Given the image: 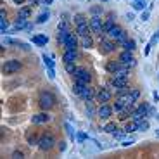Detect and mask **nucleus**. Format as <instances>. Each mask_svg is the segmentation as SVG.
Segmentation results:
<instances>
[{"label": "nucleus", "instance_id": "f257e3e1", "mask_svg": "<svg viewBox=\"0 0 159 159\" xmlns=\"http://www.w3.org/2000/svg\"><path fill=\"white\" fill-rule=\"evenodd\" d=\"M118 48V43L114 42V40H111V38L107 37H101V43H99V50H101V54H104V55H107V54L114 52Z\"/></svg>", "mask_w": 159, "mask_h": 159}, {"label": "nucleus", "instance_id": "f03ea898", "mask_svg": "<svg viewBox=\"0 0 159 159\" xmlns=\"http://www.w3.org/2000/svg\"><path fill=\"white\" fill-rule=\"evenodd\" d=\"M38 104H40V107H42L43 111H48V109H52V107L55 106V97H54V94H50V92H43L42 95H40Z\"/></svg>", "mask_w": 159, "mask_h": 159}, {"label": "nucleus", "instance_id": "7ed1b4c3", "mask_svg": "<svg viewBox=\"0 0 159 159\" xmlns=\"http://www.w3.org/2000/svg\"><path fill=\"white\" fill-rule=\"evenodd\" d=\"M54 145H55V138H54V135L50 132L43 133L42 137H40V140H38V147L42 149V150H50Z\"/></svg>", "mask_w": 159, "mask_h": 159}, {"label": "nucleus", "instance_id": "20e7f679", "mask_svg": "<svg viewBox=\"0 0 159 159\" xmlns=\"http://www.w3.org/2000/svg\"><path fill=\"white\" fill-rule=\"evenodd\" d=\"M90 28H92V33H95L99 37H106V33H104V23H102L101 16H92Z\"/></svg>", "mask_w": 159, "mask_h": 159}, {"label": "nucleus", "instance_id": "39448f33", "mask_svg": "<svg viewBox=\"0 0 159 159\" xmlns=\"http://www.w3.org/2000/svg\"><path fill=\"white\" fill-rule=\"evenodd\" d=\"M74 76V81H80V83H85V85H88L92 81V74L87 71L85 68H76V71L73 73Z\"/></svg>", "mask_w": 159, "mask_h": 159}, {"label": "nucleus", "instance_id": "423d86ee", "mask_svg": "<svg viewBox=\"0 0 159 159\" xmlns=\"http://www.w3.org/2000/svg\"><path fill=\"white\" fill-rule=\"evenodd\" d=\"M19 69H21V62L16 61V59H11V61L4 62V66H2V73L4 74H12V73H17Z\"/></svg>", "mask_w": 159, "mask_h": 159}, {"label": "nucleus", "instance_id": "0eeeda50", "mask_svg": "<svg viewBox=\"0 0 159 159\" xmlns=\"http://www.w3.org/2000/svg\"><path fill=\"white\" fill-rule=\"evenodd\" d=\"M118 61H119L123 66H128V68H133V66L137 64V61L133 59V52H132V50H123V52L119 54V59H118Z\"/></svg>", "mask_w": 159, "mask_h": 159}, {"label": "nucleus", "instance_id": "6e6552de", "mask_svg": "<svg viewBox=\"0 0 159 159\" xmlns=\"http://www.w3.org/2000/svg\"><path fill=\"white\" fill-rule=\"evenodd\" d=\"M112 112H114L112 106H109V104H101L99 109H97V116L101 118V119H109Z\"/></svg>", "mask_w": 159, "mask_h": 159}, {"label": "nucleus", "instance_id": "1a4fd4ad", "mask_svg": "<svg viewBox=\"0 0 159 159\" xmlns=\"http://www.w3.org/2000/svg\"><path fill=\"white\" fill-rule=\"evenodd\" d=\"M64 50H78V35L76 33L69 31L66 45H64Z\"/></svg>", "mask_w": 159, "mask_h": 159}, {"label": "nucleus", "instance_id": "9d476101", "mask_svg": "<svg viewBox=\"0 0 159 159\" xmlns=\"http://www.w3.org/2000/svg\"><path fill=\"white\" fill-rule=\"evenodd\" d=\"M112 97V92L111 88H99V92H97V102H101V104H107V102L111 101Z\"/></svg>", "mask_w": 159, "mask_h": 159}, {"label": "nucleus", "instance_id": "9b49d317", "mask_svg": "<svg viewBox=\"0 0 159 159\" xmlns=\"http://www.w3.org/2000/svg\"><path fill=\"white\" fill-rule=\"evenodd\" d=\"M109 87H114L116 90H121V88H126L128 87V78H116V76H112L111 83Z\"/></svg>", "mask_w": 159, "mask_h": 159}, {"label": "nucleus", "instance_id": "f8f14e48", "mask_svg": "<svg viewBox=\"0 0 159 159\" xmlns=\"http://www.w3.org/2000/svg\"><path fill=\"white\" fill-rule=\"evenodd\" d=\"M123 33H125V30H123L121 26H119V24H114V26L111 28V30H109V31H107V37L111 38V40H114V42H116L118 38L121 37Z\"/></svg>", "mask_w": 159, "mask_h": 159}, {"label": "nucleus", "instance_id": "ddd939ff", "mask_svg": "<svg viewBox=\"0 0 159 159\" xmlns=\"http://www.w3.org/2000/svg\"><path fill=\"white\" fill-rule=\"evenodd\" d=\"M80 97L83 99V101H94V97H95V92H94V88L88 85H85L83 88H81V92H80Z\"/></svg>", "mask_w": 159, "mask_h": 159}, {"label": "nucleus", "instance_id": "4468645a", "mask_svg": "<svg viewBox=\"0 0 159 159\" xmlns=\"http://www.w3.org/2000/svg\"><path fill=\"white\" fill-rule=\"evenodd\" d=\"M47 121H50V116L47 114V111L38 112V114L31 116V123H33V125H42V123H47Z\"/></svg>", "mask_w": 159, "mask_h": 159}, {"label": "nucleus", "instance_id": "2eb2a0df", "mask_svg": "<svg viewBox=\"0 0 159 159\" xmlns=\"http://www.w3.org/2000/svg\"><path fill=\"white\" fill-rule=\"evenodd\" d=\"M76 35H78L80 38L81 37H88V35H92V28H90V24H78L76 26Z\"/></svg>", "mask_w": 159, "mask_h": 159}, {"label": "nucleus", "instance_id": "dca6fc26", "mask_svg": "<svg viewBox=\"0 0 159 159\" xmlns=\"http://www.w3.org/2000/svg\"><path fill=\"white\" fill-rule=\"evenodd\" d=\"M76 59H78V50H64L62 54L64 62H76Z\"/></svg>", "mask_w": 159, "mask_h": 159}, {"label": "nucleus", "instance_id": "f3484780", "mask_svg": "<svg viewBox=\"0 0 159 159\" xmlns=\"http://www.w3.org/2000/svg\"><path fill=\"white\" fill-rule=\"evenodd\" d=\"M31 42L38 47H45L48 43V37L47 35H35V37H31Z\"/></svg>", "mask_w": 159, "mask_h": 159}, {"label": "nucleus", "instance_id": "a211bd4d", "mask_svg": "<svg viewBox=\"0 0 159 159\" xmlns=\"http://www.w3.org/2000/svg\"><path fill=\"white\" fill-rule=\"evenodd\" d=\"M119 68H121V62H119V61H107L106 62V71L109 74H114Z\"/></svg>", "mask_w": 159, "mask_h": 159}, {"label": "nucleus", "instance_id": "6ab92c4d", "mask_svg": "<svg viewBox=\"0 0 159 159\" xmlns=\"http://www.w3.org/2000/svg\"><path fill=\"white\" fill-rule=\"evenodd\" d=\"M4 45H17V47L24 48V50H30V47H28L26 43L19 42V40H14V38H9V37H5V38H4Z\"/></svg>", "mask_w": 159, "mask_h": 159}, {"label": "nucleus", "instance_id": "aec40b11", "mask_svg": "<svg viewBox=\"0 0 159 159\" xmlns=\"http://www.w3.org/2000/svg\"><path fill=\"white\" fill-rule=\"evenodd\" d=\"M31 11H33V5L30 4V5H23L19 11H17V16L19 17H24V19H28V17L31 16Z\"/></svg>", "mask_w": 159, "mask_h": 159}, {"label": "nucleus", "instance_id": "412c9836", "mask_svg": "<svg viewBox=\"0 0 159 159\" xmlns=\"http://www.w3.org/2000/svg\"><path fill=\"white\" fill-rule=\"evenodd\" d=\"M69 30H62V28H57V42L61 45H66V40H68Z\"/></svg>", "mask_w": 159, "mask_h": 159}, {"label": "nucleus", "instance_id": "4be33fe9", "mask_svg": "<svg viewBox=\"0 0 159 159\" xmlns=\"http://www.w3.org/2000/svg\"><path fill=\"white\" fill-rule=\"evenodd\" d=\"M147 2L145 0H133V11H137V12H142V11H145L147 9Z\"/></svg>", "mask_w": 159, "mask_h": 159}, {"label": "nucleus", "instance_id": "5701e85b", "mask_svg": "<svg viewBox=\"0 0 159 159\" xmlns=\"http://www.w3.org/2000/svg\"><path fill=\"white\" fill-rule=\"evenodd\" d=\"M114 19H116V16H114V14L111 12V14L107 16V21L104 23V33H106V35H107V31H109V30H111V28L116 24V23H114Z\"/></svg>", "mask_w": 159, "mask_h": 159}, {"label": "nucleus", "instance_id": "b1692460", "mask_svg": "<svg viewBox=\"0 0 159 159\" xmlns=\"http://www.w3.org/2000/svg\"><path fill=\"white\" fill-rule=\"evenodd\" d=\"M114 76H116V78H128V76H130V68H128V66H123V64H121V68H119L116 73H114Z\"/></svg>", "mask_w": 159, "mask_h": 159}, {"label": "nucleus", "instance_id": "393cba45", "mask_svg": "<svg viewBox=\"0 0 159 159\" xmlns=\"http://www.w3.org/2000/svg\"><path fill=\"white\" fill-rule=\"evenodd\" d=\"M24 28H26V19L17 16V21H16V24L12 26V31H21V30H24Z\"/></svg>", "mask_w": 159, "mask_h": 159}, {"label": "nucleus", "instance_id": "a878e982", "mask_svg": "<svg viewBox=\"0 0 159 159\" xmlns=\"http://www.w3.org/2000/svg\"><path fill=\"white\" fill-rule=\"evenodd\" d=\"M125 130H126V133H135L138 130V123L135 121V119H130V121L125 125Z\"/></svg>", "mask_w": 159, "mask_h": 159}, {"label": "nucleus", "instance_id": "bb28decb", "mask_svg": "<svg viewBox=\"0 0 159 159\" xmlns=\"http://www.w3.org/2000/svg\"><path fill=\"white\" fill-rule=\"evenodd\" d=\"M81 47L83 48H92L94 47V38H92V35H88V37H81Z\"/></svg>", "mask_w": 159, "mask_h": 159}, {"label": "nucleus", "instance_id": "cd10ccee", "mask_svg": "<svg viewBox=\"0 0 159 159\" xmlns=\"http://www.w3.org/2000/svg\"><path fill=\"white\" fill-rule=\"evenodd\" d=\"M135 45H137V43H135V40H132V38H128L126 42L123 43L121 47H123V50H135Z\"/></svg>", "mask_w": 159, "mask_h": 159}, {"label": "nucleus", "instance_id": "c85d7f7f", "mask_svg": "<svg viewBox=\"0 0 159 159\" xmlns=\"http://www.w3.org/2000/svg\"><path fill=\"white\" fill-rule=\"evenodd\" d=\"M97 114L95 107H94V104H92V101H87V116L88 118H94Z\"/></svg>", "mask_w": 159, "mask_h": 159}, {"label": "nucleus", "instance_id": "c756f323", "mask_svg": "<svg viewBox=\"0 0 159 159\" xmlns=\"http://www.w3.org/2000/svg\"><path fill=\"white\" fill-rule=\"evenodd\" d=\"M64 128H66V133H68V137L74 140V138H76V135H74V128L71 126V123L66 121V123H64Z\"/></svg>", "mask_w": 159, "mask_h": 159}, {"label": "nucleus", "instance_id": "7c9ffc66", "mask_svg": "<svg viewBox=\"0 0 159 159\" xmlns=\"http://www.w3.org/2000/svg\"><path fill=\"white\" fill-rule=\"evenodd\" d=\"M48 17H50V12L45 11V12H42V14L38 16L37 23H38V24H43V23H47V21H48Z\"/></svg>", "mask_w": 159, "mask_h": 159}, {"label": "nucleus", "instance_id": "2f4dec72", "mask_svg": "<svg viewBox=\"0 0 159 159\" xmlns=\"http://www.w3.org/2000/svg\"><path fill=\"white\" fill-rule=\"evenodd\" d=\"M73 21L76 23V26H78V24H85V23H87V16H85V14H76V16L73 17Z\"/></svg>", "mask_w": 159, "mask_h": 159}, {"label": "nucleus", "instance_id": "473e14b6", "mask_svg": "<svg viewBox=\"0 0 159 159\" xmlns=\"http://www.w3.org/2000/svg\"><path fill=\"white\" fill-rule=\"evenodd\" d=\"M102 130H104L106 133H111V135H112V133H114V132L118 130V126H116V123H107V125H106L104 128H102Z\"/></svg>", "mask_w": 159, "mask_h": 159}, {"label": "nucleus", "instance_id": "72a5a7b5", "mask_svg": "<svg viewBox=\"0 0 159 159\" xmlns=\"http://www.w3.org/2000/svg\"><path fill=\"white\" fill-rule=\"evenodd\" d=\"M38 140H40V137H37V135H28L26 137V142H28V145H38Z\"/></svg>", "mask_w": 159, "mask_h": 159}, {"label": "nucleus", "instance_id": "f704fd0d", "mask_svg": "<svg viewBox=\"0 0 159 159\" xmlns=\"http://www.w3.org/2000/svg\"><path fill=\"white\" fill-rule=\"evenodd\" d=\"M125 135H128L125 128H123V130H116V132L112 133V137L116 138V140H123V138H125Z\"/></svg>", "mask_w": 159, "mask_h": 159}, {"label": "nucleus", "instance_id": "c9c22d12", "mask_svg": "<svg viewBox=\"0 0 159 159\" xmlns=\"http://www.w3.org/2000/svg\"><path fill=\"white\" fill-rule=\"evenodd\" d=\"M112 109H114V112H121L123 109H125V104H123V102L119 101V99H116V102H114Z\"/></svg>", "mask_w": 159, "mask_h": 159}, {"label": "nucleus", "instance_id": "e433bc0d", "mask_svg": "<svg viewBox=\"0 0 159 159\" xmlns=\"http://www.w3.org/2000/svg\"><path fill=\"white\" fill-rule=\"evenodd\" d=\"M7 28H9L7 19L5 17H0V33H7Z\"/></svg>", "mask_w": 159, "mask_h": 159}, {"label": "nucleus", "instance_id": "4c0bfd02", "mask_svg": "<svg viewBox=\"0 0 159 159\" xmlns=\"http://www.w3.org/2000/svg\"><path fill=\"white\" fill-rule=\"evenodd\" d=\"M42 59H43V62H45V66H47V68H55V62H54L52 59L48 57V55H45V54H43Z\"/></svg>", "mask_w": 159, "mask_h": 159}, {"label": "nucleus", "instance_id": "58836bf2", "mask_svg": "<svg viewBox=\"0 0 159 159\" xmlns=\"http://www.w3.org/2000/svg\"><path fill=\"white\" fill-rule=\"evenodd\" d=\"M138 130L140 132H145V130H149V121L143 118L142 121H138Z\"/></svg>", "mask_w": 159, "mask_h": 159}, {"label": "nucleus", "instance_id": "ea45409f", "mask_svg": "<svg viewBox=\"0 0 159 159\" xmlns=\"http://www.w3.org/2000/svg\"><path fill=\"white\" fill-rule=\"evenodd\" d=\"M64 68H66V71H68L69 74H73L74 71H76V66H74V62H64Z\"/></svg>", "mask_w": 159, "mask_h": 159}, {"label": "nucleus", "instance_id": "a19ab883", "mask_svg": "<svg viewBox=\"0 0 159 159\" xmlns=\"http://www.w3.org/2000/svg\"><path fill=\"white\" fill-rule=\"evenodd\" d=\"M76 140H78L80 143H83L85 140H88V135L83 133V132H80V133H76Z\"/></svg>", "mask_w": 159, "mask_h": 159}, {"label": "nucleus", "instance_id": "79ce46f5", "mask_svg": "<svg viewBox=\"0 0 159 159\" xmlns=\"http://www.w3.org/2000/svg\"><path fill=\"white\" fill-rule=\"evenodd\" d=\"M90 12H92V16H101V14H102V7L101 5H94L90 9Z\"/></svg>", "mask_w": 159, "mask_h": 159}, {"label": "nucleus", "instance_id": "37998d69", "mask_svg": "<svg viewBox=\"0 0 159 159\" xmlns=\"http://www.w3.org/2000/svg\"><path fill=\"white\" fill-rule=\"evenodd\" d=\"M133 143H135L133 138H123V140H121V147H130V145H133Z\"/></svg>", "mask_w": 159, "mask_h": 159}, {"label": "nucleus", "instance_id": "c03bdc74", "mask_svg": "<svg viewBox=\"0 0 159 159\" xmlns=\"http://www.w3.org/2000/svg\"><path fill=\"white\" fill-rule=\"evenodd\" d=\"M126 40H128V35H126V31H125V33H123V35H121V37H119V38H118V40H116V43H118V47H121L123 43L126 42Z\"/></svg>", "mask_w": 159, "mask_h": 159}, {"label": "nucleus", "instance_id": "a18cd8bd", "mask_svg": "<svg viewBox=\"0 0 159 159\" xmlns=\"http://www.w3.org/2000/svg\"><path fill=\"white\" fill-rule=\"evenodd\" d=\"M149 16H150V12H149V9H145V11H142V14H140V19H142V21H149Z\"/></svg>", "mask_w": 159, "mask_h": 159}, {"label": "nucleus", "instance_id": "49530a36", "mask_svg": "<svg viewBox=\"0 0 159 159\" xmlns=\"http://www.w3.org/2000/svg\"><path fill=\"white\" fill-rule=\"evenodd\" d=\"M12 157L14 159H23L24 157V152H23V150H14V152H12Z\"/></svg>", "mask_w": 159, "mask_h": 159}, {"label": "nucleus", "instance_id": "de8ad7c7", "mask_svg": "<svg viewBox=\"0 0 159 159\" xmlns=\"http://www.w3.org/2000/svg\"><path fill=\"white\" fill-rule=\"evenodd\" d=\"M47 74H48V78L50 80L55 78V71H54V68H47Z\"/></svg>", "mask_w": 159, "mask_h": 159}, {"label": "nucleus", "instance_id": "09e8293b", "mask_svg": "<svg viewBox=\"0 0 159 159\" xmlns=\"http://www.w3.org/2000/svg\"><path fill=\"white\" fill-rule=\"evenodd\" d=\"M133 94V97H135V99H138V97H140V90H137V88H133V90H130Z\"/></svg>", "mask_w": 159, "mask_h": 159}, {"label": "nucleus", "instance_id": "8fccbe9b", "mask_svg": "<svg viewBox=\"0 0 159 159\" xmlns=\"http://www.w3.org/2000/svg\"><path fill=\"white\" fill-rule=\"evenodd\" d=\"M150 47H152L150 43H147V45H145V50H143V54H145V55H149V52H150Z\"/></svg>", "mask_w": 159, "mask_h": 159}, {"label": "nucleus", "instance_id": "3c124183", "mask_svg": "<svg viewBox=\"0 0 159 159\" xmlns=\"http://www.w3.org/2000/svg\"><path fill=\"white\" fill-rule=\"evenodd\" d=\"M26 31H33V23H26V28H24Z\"/></svg>", "mask_w": 159, "mask_h": 159}, {"label": "nucleus", "instance_id": "603ef678", "mask_svg": "<svg viewBox=\"0 0 159 159\" xmlns=\"http://www.w3.org/2000/svg\"><path fill=\"white\" fill-rule=\"evenodd\" d=\"M147 116H156V109H152V107H149V112Z\"/></svg>", "mask_w": 159, "mask_h": 159}, {"label": "nucleus", "instance_id": "864d4df0", "mask_svg": "<svg viewBox=\"0 0 159 159\" xmlns=\"http://www.w3.org/2000/svg\"><path fill=\"white\" fill-rule=\"evenodd\" d=\"M126 19H128V21H133V19H135L133 12H128V14H126Z\"/></svg>", "mask_w": 159, "mask_h": 159}, {"label": "nucleus", "instance_id": "5fc2aeb1", "mask_svg": "<svg viewBox=\"0 0 159 159\" xmlns=\"http://www.w3.org/2000/svg\"><path fill=\"white\" fill-rule=\"evenodd\" d=\"M12 2H14V4H17V5H23V4H24L26 0H12Z\"/></svg>", "mask_w": 159, "mask_h": 159}, {"label": "nucleus", "instance_id": "6e6d98bb", "mask_svg": "<svg viewBox=\"0 0 159 159\" xmlns=\"http://www.w3.org/2000/svg\"><path fill=\"white\" fill-rule=\"evenodd\" d=\"M59 149H61V152H64V150H66V143H64V142H61V145H59Z\"/></svg>", "mask_w": 159, "mask_h": 159}, {"label": "nucleus", "instance_id": "4d7b16f0", "mask_svg": "<svg viewBox=\"0 0 159 159\" xmlns=\"http://www.w3.org/2000/svg\"><path fill=\"white\" fill-rule=\"evenodd\" d=\"M38 2H40V0H30V4H31V5H38Z\"/></svg>", "mask_w": 159, "mask_h": 159}, {"label": "nucleus", "instance_id": "13d9d810", "mask_svg": "<svg viewBox=\"0 0 159 159\" xmlns=\"http://www.w3.org/2000/svg\"><path fill=\"white\" fill-rule=\"evenodd\" d=\"M52 2H54V0H43V4H47V5H50Z\"/></svg>", "mask_w": 159, "mask_h": 159}, {"label": "nucleus", "instance_id": "bf43d9fd", "mask_svg": "<svg viewBox=\"0 0 159 159\" xmlns=\"http://www.w3.org/2000/svg\"><path fill=\"white\" fill-rule=\"evenodd\" d=\"M156 137H159V128H157V130H156Z\"/></svg>", "mask_w": 159, "mask_h": 159}, {"label": "nucleus", "instance_id": "052dcab7", "mask_svg": "<svg viewBox=\"0 0 159 159\" xmlns=\"http://www.w3.org/2000/svg\"><path fill=\"white\" fill-rule=\"evenodd\" d=\"M101 2H109V0H101Z\"/></svg>", "mask_w": 159, "mask_h": 159}, {"label": "nucleus", "instance_id": "680f3d73", "mask_svg": "<svg viewBox=\"0 0 159 159\" xmlns=\"http://www.w3.org/2000/svg\"><path fill=\"white\" fill-rule=\"evenodd\" d=\"M157 119H159V114H157Z\"/></svg>", "mask_w": 159, "mask_h": 159}]
</instances>
